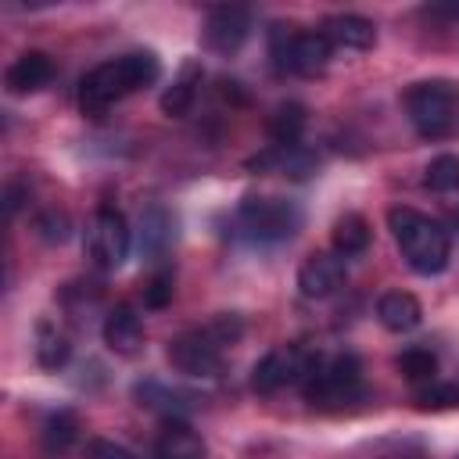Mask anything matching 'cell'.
<instances>
[{
    "label": "cell",
    "mask_w": 459,
    "mask_h": 459,
    "mask_svg": "<svg viewBox=\"0 0 459 459\" xmlns=\"http://www.w3.org/2000/svg\"><path fill=\"white\" fill-rule=\"evenodd\" d=\"M158 75H161V65L151 50H129L111 61H100L79 82V108L86 115H104L111 104L151 86Z\"/></svg>",
    "instance_id": "1"
},
{
    "label": "cell",
    "mask_w": 459,
    "mask_h": 459,
    "mask_svg": "<svg viewBox=\"0 0 459 459\" xmlns=\"http://www.w3.org/2000/svg\"><path fill=\"white\" fill-rule=\"evenodd\" d=\"M387 226H391V237H394V244H398V251H402V258L412 273L437 276V273L448 269L452 237L437 219H430V215H423L409 204H398V208L387 212Z\"/></svg>",
    "instance_id": "2"
},
{
    "label": "cell",
    "mask_w": 459,
    "mask_h": 459,
    "mask_svg": "<svg viewBox=\"0 0 459 459\" xmlns=\"http://www.w3.org/2000/svg\"><path fill=\"white\" fill-rule=\"evenodd\" d=\"M244 333L237 316H215L208 326H194L183 330L169 341L165 355L172 362V369L186 373V377H219L222 362H226V348Z\"/></svg>",
    "instance_id": "3"
},
{
    "label": "cell",
    "mask_w": 459,
    "mask_h": 459,
    "mask_svg": "<svg viewBox=\"0 0 459 459\" xmlns=\"http://www.w3.org/2000/svg\"><path fill=\"white\" fill-rule=\"evenodd\" d=\"M237 226L255 244H280L301 230V208L287 197L273 194H247L237 208Z\"/></svg>",
    "instance_id": "4"
},
{
    "label": "cell",
    "mask_w": 459,
    "mask_h": 459,
    "mask_svg": "<svg viewBox=\"0 0 459 459\" xmlns=\"http://www.w3.org/2000/svg\"><path fill=\"white\" fill-rule=\"evenodd\" d=\"M305 398L312 405H341L351 402L362 391V366L351 351L337 355H316L308 366V377L301 380Z\"/></svg>",
    "instance_id": "5"
},
{
    "label": "cell",
    "mask_w": 459,
    "mask_h": 459,
    "mask_svg": "<svg viewBox=\"0 0 459 459\" xmlns=\"http://www.w3.org/2000/svg\"><path fill=\"white\" fill-rule=\"evenodd\" d=\"M269 54L276 61L280 72H294V75H323L330 65V39L316 29V32H287L283 25H273L269 32Z\"/></svg>",
    "instance_id": "6"
},
{
    "label": "cell",
    "mask_w": 459,
    "mask_h": 459,
    "mask_svg": "<svg viewBox=\"0 0 459 459\" xmlns=\"http://www.w3.org/2000/svg\"><path fill=\"white\" fill-rule=\"evenodd\" d=\"M402 108L420 136H445L455 122V90L448 82H412L402 93Z\"/></svg>",
    "instance_id": "7"
},
{
    "label": "cell",
    "mask_w": 459,
    "mask_h": 459,
    "mask_svg": "<svg viewBox=\"0 0 459 459\" xmlns=\"http://www.w3.org/2000/svg\"><path fill=\"white\" fill-rule=\"evenodd\" d=\"M312 351L308 348H301V344H276V348H269L258 362H255V369H251V387L258 391V394H276V391H283V387H290V384H301L305 377H308V366H312Z\"/></svg>",
    "instance_id": "8"
},
{
    "label": "cell",
    "mask_w": 459,
    "mask_h": 459,
    "mask_svg": "<svg viewBox=\"0 0 459 459\" xmlns=\"http://www.w3.org/2000/svg\"><path fill=\"white\" fill-rule=\"evenodd\" d=\"M82 247H86V258L97 269H104V273L118 269L126 262V255H129V226H126V215L115 212V208H97L93 219H90V226H86Z\"/></svg>",
    "instance_id": "9"
},
{
    "label": "cell",
    "mask_w": 459,
    "mask_h": 459,
    "mask_svg": "<svg viewBox=\"0 0 459 459\" xmlns=\"http://www.w3.org/2000/svg\"><path fill=\"white\" fill-rule=\"evenodd\" d=\"M251 32V11L247 7H212L204 18V47L215 54H237Z\"/></svg>",
    "instance_id": "10"
},
{
    "label": "cell",
    "mask_w": 459,
    "mask_h": 459,
    "mask_svg": "<svg viewBox=\"0 0 459 459\" xmlns=\"http://www.w3.org/2000/svg\"><path fill=\"white\" fill-rule=\"evenodd\" d=\"M344 258L337 251H312L298 269V290L312 301H323L344 287Z\"/></svg>",
    "instance_id": "11"
},
{
    "label": "cell",
    "mask_w": 459,
    "mask_h": 459,
    "mask_svg": "<svg viewBox=\"0 0 459 459\" xmlns=\"http://www.w3.org/2000/svg\"><path fill=\"white\" fill-rule=\"evenodd\" d=\"M50 79H54V57L43 54V50H25V54H18V57L7 65V72H4L7 90L18 93V97L43 90Z\"/></svg>",
    "instance_id": "12"
},
{
    "label": "cell",
    "mask_w": 459,
    "mask_h": 459,
    "mask_svg": "<svg viewBox=\"0 0 459 459\" xmlns=\"http://www.w3.org/2000/svg\"><path fill=\"white\" fill-rule=\"evenodd\" d=\"M100 333H104V344H108L115 355H136V351L143 348V323H140V316H136L133 305H115V308H108Z\"/></svg>",
    "instance_id": "13"
},
{
    "label": "cell",
    "mask_w": 459,
    "mask_h": 459,
    "mask_svg": "<svg viewBox=\"0 0 459 459\" xmlns=\"http://www.w3.org/2000/svg\"><path fill=\"white\" fill-rule=\"evenodd\" d=\"M319 32L337 50H369L377 43V25L362 14H330Z\"/></svg>",
    "instance_id": "14"
},
{
    "label": "cell",
    "mask_w": 459,
    "mask_h": 459,
    "mask_svg": "<svg viewBox=\"0 0 459 459\" xmlns=\"http://www.w3.org/2000/svg\"><path fill=\"white\" fill-rule=\"evenodd\" d=\"M208 448L201 434L183 420H165V427L154 437V459H204Z\"/></svg>",
    "instance_id": "15"
},
{
    "label": "cell",
    "mask_w": 459,
    "mask_h": 459,
    "mask_svg": "<svg viewBox=\"0 0 459 459\" xmlns=\"http://www.w3.org/2000/svg\"><path fill=\"white\" fill-rule=\"evenodd\" d=\"M377 319L384 330L391 333H409L420 326L423 319V305L416 301V294L409 290H387L380 301H377Z\"/></svg>",
    "instance_id": "16"
},
{
    "label": "cell",
    "mask_w": 459,
    "mask_h": 459,
    "mask_svg": "<svg viewBox=\"0 0 459 459\" xmlns=\"http://www.w3.org/2000/svg\"><path fill=\"white\" fill-rule=\"evenodd\" d=\"M305 126H308V115H305V108H301L298 100H283V104H276L273 115H269V122H265L273 147H298Z\"/></svg>",
    "instance_id": "17"
},
{
    "label": "cell",
    "mask_w": 459,
    "mask_h": 459,
    "mask_svg": "<svg viewBox=\"0 0 459 459\" xmlns=\"http://www.w3.org/2000/svg\"><path fill=\"white\" fill-rule=\"evenodd\" d=\"M197 86H201V65L197 61H186L179 68V75L172 79V86L161 93V111L169 118H183L194 108V100H197Z\"/></svg>",
    "instance_id": "18"
},
{
    "label": "cell",
    "mask_w": 459,
    "mask_h": 459,
    "mask_svg": "<svg viewBox=\"0 0 459 459\" xmlns=\"http://www.w3.org/2000/svg\"><path fill=\"white\" fill-rule=\"evenodd\" d=\"M172 244V215L161 204H151L140 212V251L147 258H161Z\"/></svg>",
    "instance_id": "19"
},
{
    "label": "cell",
    "mask_w": 459,
    "mask_h": 459,
    "mask_svg": "<svg viewBox=\"0 0 459 459\" xmlns=\"http://www.w3.org/2000/svg\"><path fill=\"white\" fill-rule=\"evenodd\" d=\"M333 251L341 255V258H355V255H362L366 247H369V222H366V215H359V212H344L337 222H333Z\"/></svg>",
    "instance_id": "20"
},
{
    "label": "cell",
    "mask_w": 459,
    "mask_h": 459,
    "mask_svg": "<svg viewBox=\"0 0 459 459\" xmlns=\"http://www.w3.org/2000/svg\"><path fill=\"white\" fill-rule=\"evenodd\" d=\"M68 355H72L68 333H65L57 323L43 319V323L36 326V362H39L43 369H61V366L68 362Z\"/></svg>",
    "instance_id": "21"
},
{
    "label": "cell",
    "mask_w": 459,
    "mask_h": 459,
    "mask_svg": "<svg viewBox=\"0 0 459 459\" xmlns=\"http://www.w3.org/2000/svg\"><path fill=\"white\" fill-rule=\"evenodd\" d=\"M398 373L412 384H434L437 380V355L430 348H405L398 359H394Z\"/></svg>",
    "instance_id": "22"
},
{
    "label": "cell",
    "mask_w": 459,
    "mask_h": 459,
    "mask_svg": "<svg viewBox=\"0 0 459 459\" xmlns=\"http://www.w3.org/2000/svg\"><path fill=\"white\" fill-rule=\"evenodd\" d=\"M136 398H140V405H147V409L169 412V420H179V412L186 409V405H183V394L172 391V387H165V384H158V380L136 384Z\"/></svg>",
    "instance_id": "23"
},
{
    "label": "cell",
    "mask_w": 459,
    "mask_h": 459,
    "mask_svg": "<svg viewBox=\"0 0 459 459\" xmlns=\"http://www.w3.org/2000/svg\"><path fill=\"white\" fill-rule=\"evenodd\" d=\"M79 437V420L72 412H54L43 427V448L47 455H65L68 445Z\"/></svg>",
    "instance_id": "24"
},
{
    "label": "cell",
    "mask_w": 459,
    "mask_h": 459,
    "mask_svg": "<svg viewBox=\"0 0 459 459\" xmlns=\"http://www.w3.org/2000/svg\"><path fill=\"white\" fill-rule=\"evenodd\" d=\"M423 183L434 190V194H452L459 190V158L455 154H437L430 158L427 172H423Z\"/></svg>",
    "instance_id": "25"
},
{
    "label": "cell",
    "mask_w": 459,
    "mask_h": 459,
    "mask_svg": "<svg viewBox=\"0 0 459 459\" xmlns=\"http://www.w3.org/2000/svg\"><path fill=\"white\" fill-rule=\"evenodd\" d=\"M172 283H176L172 273H169V269H158V273L143 283V305H147V308H165V305L172 301V290H176Z\"/></svg>",
    "instance_id": "26"
},
{
    "label": "cell",
    "mask_w": 459,
    "mask_h": 459,
    "mask_svg": "<svg viewBox=\"0 0 459 459\" xmlns=\"http://www.w3.org/2000/svg\"><path fill=\"white\" fill-rule=\"evenodd\" d=\"M36 230H39L47 240H65V237H68V219L57 215V212H47V215H39Z\"/></svg>",
    "instance_id": "27"
},
{
    "label": "cell",
    "mask_w": 459,
    "mask_h": 459,
    "mask_svg": "<svg viewBox=\"0 0 459 459\" xmlns=\"http://www.w3.org/2000/svg\"><path fill=\"white\" fill-rule=\"evenodd\" d=\"M93 459H136L129 448H122V445H115V441H93Z\"/></svg>",
    "instance_id": "28"
}]
</instances>
